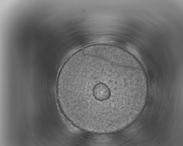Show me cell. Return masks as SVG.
<instances>
[{"label": "cell", "mask_w": 183, "mask_h": 146, "mask_svg": "<svg viewBox=\"0 0 183 146\" xmlns=\"http://www.w3.org/2000/svg\"><path fill=\"white\" fill-rule=\"evenodd\" d=\"M145 71L139 60L117 45L96 43L71 54L57 76L56 93L65 117L77 128L112 133L133 123L147 93Z\"/></svg>", "instance_id": "6da1fadb"}]
</instances>
